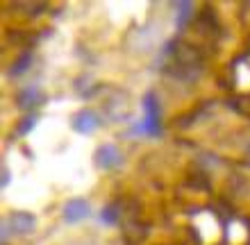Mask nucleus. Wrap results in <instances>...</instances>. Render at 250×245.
Here are the masks:
<instances>
[{
    "instance_id": "11",
    "label": "nucleus",
    "mask_w": 250,
    "mask_h": 245,
    "mask_svg": "<svg viewBox=\"0 0 250 245\" xmlns=\"http://www.w3.org/2000/svg\"><path fill=\"white\" fill-rule=\"evenodd\" d=\"M34 123H37V116H34V113H32V116H27V118L23 120V125L19 127V134H27L34 127Z\"/></svg>"
},
{
    "instance_id": "4",
    "label": "nucleus",
    "mask_w": 250,
    "mask_h": 245,
    "mask_svg": "<svg viewBox=\"0 0 250 245\" xmlns=\"http://www.w3.org/2000/svg\"><path fill=\"white\" fill-rule=\"evenodd\" d=\"M89 216H91V205H89L84 198L68 200L64 205V209H62V218H64V223H68V225L82 223V220H86Z\"/></svg>"
},
{
    "instance_id": "10",
    "label": "nucleus",
    "mask_w": 250,
    "mask_h": 245,
    "mask_svg": "<svg viewBox=\"0 0 250 245\" xmlns=\"http://www.w3.org/2000/svg\"><path fill=\"white\" fill-rule=\"evenodd\" d=\"M100 220H103L105 225H114V223L119 220V207H105L103 213H100Z\"/></svg>"
},
{
    "instance_id": "3",
    "label": "nucleus",
    "mask_w": 250,
    "mask_h": 245,
    "mask_svg": "<svg viewBox=\"0 0 250 245\" xmlns=\"http://www.w3.org/2000/svg\"><path fill=\"white\" fill-rule=\"evenodd\" d=\"M107 116L112 120H127L130 118V95L125 91H112V95H109V100H107Z\"/></svg>"
},
{
    "instance_id": "13",
    "label": "nucleus",
    "mask_w": 250,
    "mask_h": 245,
    "mask_svg": "<svg viewBox=\"0 0 250 245\" xmlns=\"http://www.w3.org/2000/svg\"><path fill=\"white\" fill-rule=\"evenodd\" d=\"M248 152H250V148H248Z\"/></svg>"
},
{
    "instance_id": "12",
    "label": "nucleus",
    "mask_w": 250,
    "mask_h": 245,
    "mask_svg": "<svg viewBox=\"0 0 250 245\" xmlns=\"http://www.w3.org/2000/svg\"><path fill=\"white\" fill-rule=\"evenodd\" d=\"M9 184V170L7 168H2V186Z\"/></svg>"
},
{
    "instance_id": "9",
    "label": "nucleus",
    "mask_w": 250,
    "mask_h": 245,
    "mask_svg": "<svg viewBox=\"0 0 250 245\" xmlns=\"http://www.w3.org/2000/svg\"><path fill=\"white\" fill-rule=\"evenodd\" d=\"M30 61H32V53H23V57L14 64L12 75H23L27 71V66H30Z\"/></svg>"
},
{
    "instance_id": "8",
    "label": "nucleus",
    "mask_w": 250,
    "mask_h": 245,
    "mask_svg": "<svg viewBox=\"0 0 250 245\" xmlns=\"http://www.w3.org/2000/svg\"><path fill=\"white\" fill-rule=\"evenodd\" d=\"M175 9H178V30H182V27L189 23V19H191V12H193V5L191 2H178L175 5Z\"/></svg>"
},
{
    "instance_id": "5",
    "label": "nucleus",
    "mask_w": 250,
    "mask_h": 245,
    "mask_svg": "<svg viewBox=\"0 0 250 245\" xmlns=\"http://www.w3.org/2000/svg\"><path fill=\"white\" fill-rule=\"evenodd\" d=\"M96 166L98 168H103V170H116V168H121L123 166V152H121L116 146H112V143H107V146H100L98 150H96Z\"/></svg>"
},
{
    "instance_id": "6",
    "label": "nucleus",
    "mask_w": 250,
    "mask_h": 245,
    "mask_svg": "<svg viewBox=\"0 0 250 245\" xmlns=\"http://www.w3.org/2000/svg\"><path fill=\"white\" fill-rule=\"evenodd\" d=\"M98 125H100L98 113L91 112V109H82V112H78L75 118H73V130L80 134H93L98 130Z\"/></svg>"
},
{
    "instance_id": "2",
    "label": "nucleus",
    "mask_w": 250,
    "mask_h": 245,
    "mask_svg": "<svg viewBox=\"0 0 250 245\" xmlns=\"http://www.w3.org/2000/svg\"><path fill=\"white\" fill-rule=\"evenodd\" d=\"M144 109H146V118L141 123V132L148 136H159L162 134V123H159V102L155 93H146L144 95Z\"/></svg>"
},
{
    "instance_id": "7",
    "label": "nucleus",
    "mask_w": 250,
    "mask_h": 245,
    "mask_svg": "<svg viewBox=\"0 0 250 245\" xmlns=\"http://www.w3.org/2000/svg\"><path fill=\"white\" fill-rule=\"evenodd\" d=\"M43 100L41 91L37 86H25V89H21L19 93V105L23 109H34V107H39V102Z\"/></svg>"
},
{
    "instance_id": "1",
    "label": "nucleus",
    "mask_w": 250,
    "mask_h": 245,
    "mask_svg": "<svg viewBox=\"0 0 250 245\" xmlns=\"http://www.w3.org/2000/svg\"><path fill=\"white\" fill-rule=\"evenodd\" d=\"M37 227V218L27 211H16L2 223V243L9 241V236H23L30 234Z\"/></svg>"
}]
</instances>
